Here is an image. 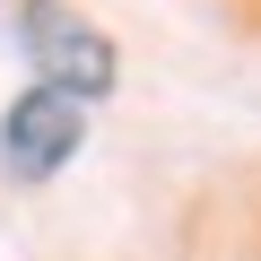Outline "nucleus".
Here are the masks:
<instances>
[{
	"instance_id": "nucleus-1",
	"label": "nucleus",
	"mask_w": 261,
	"mask_h": 261,
	"mask_svg": "<svg viewBox=\"0 0 261 261\" xmlns=\"http://www.w3.org/2000/svg\"><path fill=\"white\" fill-rule=\"evenodd\" d=\"M18 27H27V53H35V79H44V87L79 96V105L113 87V44H105L79 9H61V0H27Z\"/></svg>"
},
{
	"instance_id": "nucleus-2",
	"label": "nucleus",
	"mask_w": 261,
	"mask_h": 261,
	"mask_svg": "<svg viewBox=\"0 0 261 261\" xmlns=\"http://www.w3.org/2000/svg\"><path fill=\"white\" fill-rule=\"evenodd\" d=\"M79 140H87L79 96H61V87H27V96L9 105V122H0V166H9L18 183H44V174L70 166Z\"/></svg>"
}]
</instances>
